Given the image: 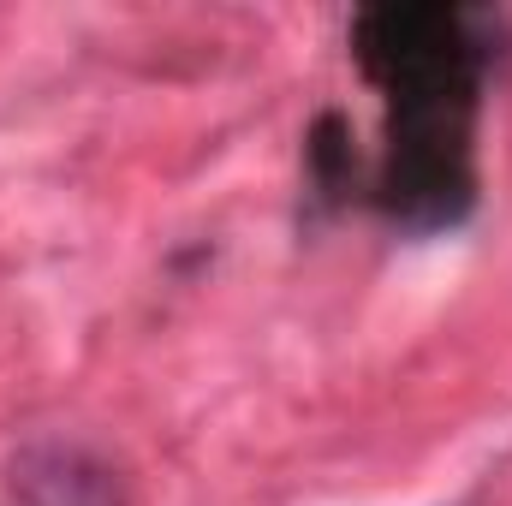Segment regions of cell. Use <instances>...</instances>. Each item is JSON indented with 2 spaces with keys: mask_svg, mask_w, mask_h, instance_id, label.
Segmentation results:
<instances>
[{
  "mask_svg": "<svg viewBox=\"0 0 512 506\" xmlns=\"http://www.w3.org/2000/svg\"><path fill=\"white\" fill-rule=\"evenodd\" d=\"M6 506H131L126 471L72 435H36L24 441L0 471Z\"/></svg>",
  "mask_w": 512,
  "mask_h": 506,
  "instance_id": "cell-2",
  "label": "cell"
},
{
  "mask_svg": "<svg viewBox=\"0 0 512 506\" xmlns=\"http://www.w3.org/2000/svg\"><path fill=\"white\" fill-rule=\"evenodd\" d=\"M352 54L382 90L370 203L405 233H447L477 209V108L495 18L447 0H387L352 18Z\"/></svg>",
  "mask_w": 512,
  "mask_h": 506,
  "instance_id": "cell-1",
  "label": "cell"
}]
</instances>
